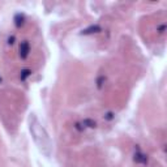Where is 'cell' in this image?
<instances>
[{
    "label": "cell",
    "instance_id": "6da1fadb",
    "mask_svg": "<svg viewBox=\"0 0 167 167\" xmlns=\"http://www.w3.org/2000/svg\"><path fill=\"white\" fill-rule=\"evenodd\" d=\"M29 131L35 145L42 151V154H45L46 157H50L52 154V149H54L52 148L51 137H50L47 131H46V128L43 127V124L34 115H31L29 118Z\"/></svg>",
    "mask_w": 167,
    "mask_h": 167
},
{
    "label": "cell",
    "instance_id": "7a4b0ae2",
    "mask_svg": "<svg viewBox=\"0 0 167 167\" xmlns=\"http://www.w3.org/2000/svg\"><path fill=\"white\" fill-rule=\"evenodd\" d=\"M30 51V46H29V42L27 41H24L20 45V55L21 58H26L27 54Z\"/></svg>",
    "mask_w": 167,
    "mask_h": 167
}]
</instances>
